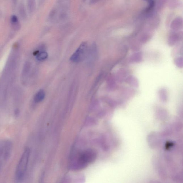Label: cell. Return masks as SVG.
<instances>
[{"instance_id": "6da1fadb", "label": "cell", "mask_w": 183, "mask_h": 183, "mask_svg": "<svg viewBox=\"0 0 183 183\" xmlns=\"http://www.w3.org/2000/svg\"><path fill=\"white\" fill-rule=\"evenodd\" d=\"M30 152L29 149H26L20 158L16 171V177L18 180L22 179L26 174L29 159Z\"/></svg>"}, {"instance_id": "7a4b0ae2", "label": "cell", "mask_w": 183, "mask_h": 183, "mask_svg": "<svg viewBox=\"0 0 183 183\" xmlns=\"http://www.w3.org/2000/svg\"><path fill=\"white\" fill-rule=\"evenodd\" d=\"M96 157V154L94 151L91 150H87L82 152L80 155L76 165L74 167L76 169H83L94 160Z\"/></svg>"}, {"instance_id": "3957f363", "label": "cell", "mask_w": 183, "mask_h": 183, "mask_svg": "<svg viewBox=\"0 0 183 183\" xmlns=\"http://www.w3.org/2000/svg\"><path fill=\"white\" fill-rule=\"evenodd\" d=\"M87 50V44L86 42L82 43L71 56L70 60L75 62H78L82 61L85 58Z\"/></svg>"}, {"instance_id": "277c9868", "label": "cell", "mask_w": 183, "mask_h": 183, "mask_svg": "<svg viewBox=\"0 0 183 183\" xmlns=\"http://www.w3.org/2000/svg\"><path fill=\"white\" fill-rule=\"evenodd\" d=\"M10 21L12 29L15 31H18L21 28V24L19 21L17 16L15 15L11 16Z\"/></svg>"}, {"instance_id": "5b68a950", "label": "cell", "mask_w": 183, "mask_h": 183, "mask_svg": "<svg viewBox=\"0 0 183 183\" xmlns=\"http://www.w3.org/2000/svg\"><path fill=\"white\" fill-rule=\"evenodd\" d=\"M142 54L140 52L136 53L131 56L129 59V61L131 63H138L142 61Z\"/></svg>"}, {"instance_id": "8992f818", "label": "cell", "mask_w": 183, "mask_h": 183, "mask_svg": "<svg viewBox=\"0 0 183 183\" xmlns=\"http://www.w3.org/2000/svg\"><path fill=\"white\" fill-rule=\"evenodd\" d=\"M45 94L43 90H40L36 93L34 97V100L36 103H39L45 98Z\"/></svg>"}, {"instance_id": "52a82bcc", "label": "cell", "mask_w": 183, "mask_h": 183, "mask_svg": "<svg viewBox=\"0 0 183 183\" xmlns=\"http://www.w3.org/2000/svg\"><path fill=\"white\" fill-rule=\"evenodd\" d=\"M126 82L131 86L137 87L138 86V82L137 79L135 77L132 75L126 78Z\"/></svg>"}, {"instance_id": "ba28073f", "label": "cell", "mask_w": 183, "mask_h": 183, "mask_svg": "<svg viewBox=\"0 0 183 183\" xmlns=\"http://www.w3.org/2000/svg\"><path fill=\"white\" fill-rule=\"evenodd\" d=\"M18 12L19 15L21 18L22 20H25L27 17V15L25 8L23 4L21 3L19 5Z\"/></svg>"}, {"instance_id": "9c48e42d", "label": "cell", "mask_w": 183, "mask_h": 183, "mask_svg": "<svg viewBox=\"0 0 183 183\" xmlns=\"http://www.w3.org/2000/svg\"><path fill=\"white\" fill-rule=\"evenodd\" d=\"M35 6V0H27V8L30 13H31L34 11Z\"/></svg>"}, {"instance_id": "30bf717a", "label": "cell", "mask_w": 183, "mask_h": 183, "mask_svg": "<svg viewBox=\"0 0 183 183\" xmlns=\"http://www.w3.org/2000/svg\"><path fill=\"white\" fill-rule=\"evenodd\" d=\"M159 94L161 100H166L167 99V92L165 89H162L159 90Z\"/></svg>"}, {"instance_id": "8fae6325", "label": "cell", "mask_w": 183, "mask_h": 183, "mask_svg": "<svg viewBox=\"0 0 183 183\" xmlns=\"http://www.w3.org/2000/svg\"><path fill=\"white\" fill-rule=\"evenodd\" d=\"M127 73L124 70H121L117 73V78L119 81H122L125 79V77L127 75Z\"/></svg>"}, {"instance_id": "7c38bea8", "label": "cell", "mask_w": 183, "mask_h": 183, "mask_svg": "<svg viewBox=\"0 0 183 183\" xmlns=\"http://www.w3.org/2000/svg\"><path fill=\"white\" fill-rule=\"evenodd\" d=\"M48 54L47 52H42L38 53L37 55V58L39 61H43L47 58Z\"/></svg>"}, {"instance_id": "4fadbf2b", "label": "cell", "mask_w": 183, "mask_h": 183, "mask_svg": "<svg viewBox=\"0 0 183 183\" xmlns=\"http://www.w3.org/2000/svg\"><path fill=\"white\" fill-rule=\"evenodd\" d=\"M30 65L28 63H26L23 67L22 71V76L24 77L27 75L30 70Z\"/></svg>"}, {"instance_id": "5bb4252c", "label": "cell", "mask_w": 183, "mask_h": 183, "mask_svg": "<svg viewBox=\"0 0 183 183\" xmlns=\"http://www.w3.org/2000/svg\"><path fill=\"white\" fill-rule=\"evenodd\" d=\"M176 65L179 68H182L183 67V59L182 58L178 57L176 58L174 60Z\"/></svg>"}, {"instance_id": "9a60e30c", "label": "cell", "mask_w": 183, "mask_h": 183, "mask_svg": "<svg viewBox=\"0 0 183 183\" xmlns=\"http://www.w3.org/2000/svg\"><path fill=\"white\" fill-rule=\"evenodd\" d=\"M56 11L54 10H53L51 12L50 14H49V17L51 18H53L54 16V15H55Z\"/></svg>"}, {"instance_id": "2e32d148", "label": "cell", "mask_w": 183, "mask_h": 183, "mask_svg": "<svg viewBox=\"0 0 183 183\" xmlns=\"http://www.w3.org/2000/svg\"><path fill=\"white\" fill-rule=\"evenodd\" d=\"M66 17V14L64 13L62 14L60 16V18L61 19H64V18H65Z\"/></svg>"}, {"instance_id": "e0dca14e", "label": "cell", "mask_w": 183, "mask_h": 183, "mask_svg": "<svg viewBox=\"0 0 183 183\" xmlns=\"http://www.w3.org/2000/svg\"><path fill=\"white\" fill-rule=\"evenodd\" d=\"M100 1V0H91V3L92 4H94Z\"/></svg>"}, {"instance_id": "ac0fdd59", "label": "cell", "mask_w": 183, "mask_h": 183, "mask_svg": "<svg viewBox=\"0 0 183 183\" xmlns=\"http://www.w3.org/2000/svg\"><path fill=\"white\" fill-rule=\"evenodd\" d=\"M12 2L14 5H16L18 2V0H12Z\"/></svg>"}]
</instances>
